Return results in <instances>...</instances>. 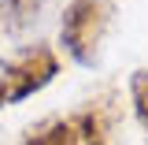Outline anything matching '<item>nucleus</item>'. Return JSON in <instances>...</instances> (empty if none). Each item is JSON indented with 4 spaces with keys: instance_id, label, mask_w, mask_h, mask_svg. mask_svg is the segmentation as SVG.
I'll use <instances>...</instances> for the list:
<instances>
[{
    "instance_id": "6",
    "label": "nucleus",
    "mask_w": 148,
    "mask_h": 145,
    "mask_svg": "<svg viewBox=\"0 0 148 145\" xmlns=\"http://www.w3.org/2000/svg\"><path fill=\"white\" fill-rule=\"evenodd\" d=\"M130 101H133V115H137L141 130L148 134V71L130 74Z\"/></svg>"
},
{
    "instance_id": "2",
    "label": "nucleus",
    "mask_w": 148,
    "mask_h": 145,
    "mask_svg": "<svg viewBox=\"0 0 148 145\" xmlns=\"http://www.w3.org/2000/svg\"><path fill=\"white\" fill-rule=\"evenodd\" d=\"M56 74H59V56L48 45H26L0 71V108L34 97L37 89H45L52 82Z\"/></svg>"
},
{
    "instance_id": "4",
    "label": "nucleus",
    "mask_w": 148,
    "mask_h": 145,
    "mask_svg": "<svg viewBox=\"0 0 148 145\" xmlns=\"http://www.w3.org/2000/svg\"><path fill=\"white\" fill-rule=\"evenodd\" d=\"M52 0H0V19H4V30L11 37H22L34 22H41L45 8Z\"/></svg>"
},
{
    "instance_id": "3",
    "label": "nucleus",
    "mask_w": 148,
    "mask_h": 145,
    "mask_svg": "<svg viewBox=\"0 0 148 145\" xmlns=\"http://www.w3.org/2000/svg\"><path fill=\"white\" fill-rule=\"evenodd\" d=\"M71 119L74 134H78V145H115L119 138V119H122V108L115 101V93H100L92 97L85 108H78Z\"/></svg>"
},
{
    "instance_id": "1",
    "label": "nucleus",
    "mask_w": 148,
    "mask_h": 145,
    "mask_svg": "<svg viewBox=\"0 0 148 145\" xmlns=\"http://www.w3.org/2000/svg\"><path fill=\"white\" fill-rule=\"evenodd\" d=\"M111 0H71L63 8V22H59V37L63 49L71 52L74 63L92 67L100 60V41L111 26Z\"/></svg>"
},
{
    "instance_id": "5",
    "label": "nucleus",
    "mask_w": 148,
    "mask_h": 145,
    "mask_svg": "<svg viewBox=\"0 0 148 145\" xmlns=\"http://www.w3.org/2000/svg\"><path fill=\"white\" fill-rule=\"evenodd\" d=\"M22 145H78V134H74L71 119H45V123L30 127Z\"/></svg>"
}]
</instances>
